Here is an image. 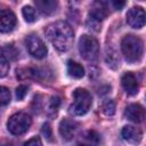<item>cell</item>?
Returning a JSON list of instances; mask_svg holds the SVG:
<instances>
[{
  "label": "cell",
  "mask_w": 146,
  "mask_h": 146,
  "mask_svg": "<svg viewBox=\"0 0 146 146\" xmlns=\"http://www.w3.org/2000/svg\"><path fill=\"white\" fill-rule=\"evenodd\" d=\"M108 14H110V10H108L107 2H105V1H96L90 7L89 18L95 19V21L100 23L102 21H104L108 16Z\"/></svg>",
  "instance_id": "obj_10"
},
{
  "label": "cell",
  "mask_w": 146,
  "mask_h": 146,
  "mask_svg": "<svg viewBox=\"0 0 146 146\" xmlns=\"http://www.w3.org/2000/svg\"><path fill=\"white\" fill-rule=\"evenodd\" d=\"M1 91H0V100H1V105L2 106H6L7 104H9V102H10V91H9V89L8 88H6V87H1V89H0Z\"/></svg>",
  "instance_id": "obj_23"
},
{
  "label": "cell",
  "mask_w": 146,
  "mask_h": 146,
  "mask_svg": "<svg viewBox=\"0 0 146 146\" xmlns=\"http://www.w3.org/2000/svg\"><path fill=\"white\" fill-rule=\"evenodd\" d=\"M121 84H122L124 91L129 96H135V95L138 94V90H139L138 81H137L136 76L131 72H125L122 75V78H121Z\"/></svg>",
  "instance_id": "obj_12"
},
{
  "label": "cell",
  "mask_w": 146,
  "mask_h": 146,
  "mask_svg": "<svg viewBox=\"0 0 146 146\" xmlns=\"http://www.w3.org/2000/svg\"><path fill=\"white\" fill-rule=\"evenodd\" d=\"M79 51L84 59L89 62L97 60L99 56L98 41L91 35H88V34L81 35L79 39Z\"/></svg>",
  "instance_id": "obj_4"
},
{
  "label": "cell",
  "mask_w": 146,
  "mask_h": 146,
  "mask_svg": "<svg viewBox=\"0 0 146 146\" xmlns=\"http://www.w3.org/2000/svg\"><path fill=\"white\" fill-rule=\"evenodd\" d=\"M23 146H42V141L38 136H35V137L29 139L26 143H24Z\"/></svg>",
  "instance_id": "obj_25"
},
{
  "label": "cell",
  "mask_w": 146,
  "mask_h": 146,
  "mask_svg": "<svg viewBox=\"0 0 146 146\" xmlns=\"http://www.w3.org/2000/svg\"><path fill=\"white\" fill-rule=\"evenodd\" d=\"M106 62L108 64V66H111L112 68H116L120 65V59L116 55L115 51H110L106 55Z\"/></svg>",
  "instance_id": "obj_21"
},
{
  "label": "cell",
  "mask_w": 146,
  "mask_h": 146,
  "mask_svg": "<svg viewBox=\"0 0 146 146\" xmlns=\"http://www.w3.org/2000/svg\"><path fill=\"white\" fill-rule=\"evenodd\" d=\"M121 136L125 141H128L130 144H139L143 138V133H141L140 129H138L133 125L123 127V129L121 131Z\"/></svg>",
  "instance_id": "obj_13"
},
{
  "label": "cell",
  "mask_w": 146,
  "mask_h": 146,
  "mask_svg": "<svg viewBox=\"0 0 146 146\" xmlns=\"http://www.w3.org/2000/svg\"><path fill=\"white\" fill-rule=\"evenodd\" d=\"M9 71V60L6 58V56L3 54H1L0 56V76L3 78L7 75Z\"/></svg>",
  "instance_id": "obj_22"
},
{
  "label": "cell",
  "mask_w": 146,
  "mask_h": 146,
  "mask_svg": "<svg viewBox=\"0 0 146 146\" xmlns=\"http://www.w3.org/2000/svg\"><path fill=\"white\" fill-rule=\"evenodd\" d=\"M34 5L36 9L43 15H51L56 11L58 2L55 0H35Z\"/></svg>",
  "instance_id": "obj_14"
},
{
  "label": "cell",
  "mask_w": 146,
  "mask_h": 146,
  "mask_svg": "<svg viewBox=\"0 0 146 146\" xmlns=\"http://www.w3.org/2000/svg\"><path fill=\"white\" fill-rule=\"evenodd\" d=\"M127 22L133 29H141L146 24V11L141 7H132L127 13Z\"/></svg>",
  "instance_id": "obj_7"
},
{
  "label": "cell",
  "mask_w": 146,
  "mask_h": 146,
  "mask_svg": "<svg viewBox=\"0 0 146 146\" xmlns=\"http://www.w3.org/2000/svg\"><path fill=\"white\" fill-rule=\"evenodd\" d=\"M2 54L6 56V58L8 60L9 59H16L17 56H18V51L13 44H6L2 48Z\"/></svg>",
  "instance_id": "obj_18"
},
{
  "label": "cell",
  "mask_w": 146,
  "mask_h": 146,
  "mask_svg": "<svg viewBox=\"0 0 146 146\" xmlns=\"http://www.w3.org/2000/svg\"><path fill=\"white\" fill-rule=\"evenodd\" d=\"M59 105H60V99H59V97H57V96L51 97L50 100H49V104H48V110H47V112H48L50 115H55V114L57 113L58 108H59Z\"/></svg>",
  "instance_id": "obj_19"
},
{
  "label": "cell",
  "mask_w": 146,
  "mask_h": 146,
  "mask_svg": "<svg viewBox=\"0 0 146 146\" xmlns=\"http://www.w3.org/2000/svg\"><path fill=\"white\" fill-rule=\"evenodd\" d=\"M124 115L125 117L133 122V123H140L145 120V116H146V112H145V108L140 105V104H130L127 106L125 111H124Z\"/></svg>",
  "instance_id": "obj_9"
},
{
  "label": "cell",
  "mask_w": 146,
  "mask_h": 146,
  "mask_svg": "<svg viewBox=\"0 0 146 146\" xmlns=\"http://www.w3.org/2000/svg\"><path fill=\"white\" fill-rule=\"evenodd\" d=\"M32 120L30 117V115H27L26 113H16L14 115H11L7 122V127L8 130L15 135V136H19L25 133L29 128L31 127Z\"/></svg>",
  "instance_id": "obj_5"
},
{
  "label": "cell",
  "mask_w": 146,
  "mask_h": 146,
  "mask_svg": "<svg viewBox=\"0 0 146 146\" xmlns=\"http://www.w3.org/2000/svg\"><path fill=\"white\" fill-rule=\"evenodd\" d=\"M46 35L50 43L59 51H67L74 41L72 27L64 21H58L49 24L46 27Z\"/></svg>",
  "instance_id": "obj_1"
},
{
  "label": "cell",
  "mask_w": 146,
  "mask_h": 146,
  "mask_svg": "<svg viewBox=\"0 0 146 146\" xmlns=\"http://www.w3.org/2000/svg\"><path fill=\"white\" fill-rule=\"evenodd\" d=\"M58 130H59V135L62 136V138L64 140H71L75 137V135L79 130V124L74 120L63 119L59 122Z\"/></svg>",
  "instance_id": "obj_8"
},
{
  "label": "cell",
  "mask_w": 146,
  "mask_h": 146,
  "mask_svg": "<svg viewBox=\"0 0 146 146\" xmlns=\"http://www.w3.org/2000/svg\"><path fill=\"white\" fill-rule=\"evenodd\" d=\"M16 26V16L9 9H1L0 11V31L7 33L14 30Z\"/></svg>",
  "instance_id": "obj_11"
},
{
  "label": "cell",
  "mask_w": 146,
  "mask_h": 146,
  "mask_svg": "<svg viewBox=\"0 0 146 146\" xmlns=\"http://www.w3.org/2000/svg\"><path fill=\"white\" fill-rule=\"evenodd\" d=\"M25 44H26V48L29 50V52L38 58V59H41L43 57H46L47 55V47L46 44L43 43V41L35 34H30L26 36L25 39Z\"/></svg>",
  "instance_id": "obj_6"
},
{
  "label": "cell",
  "mask_w": 146,
  "mask_h": 146,
  "mask_svg": "<svg viewBox=\"0 0 146 146\" xmlns=\"http://www.w3.org/2000/svg\"><path fill=\"white\" fill-rule=\"evenodd\" d=\"M102 110H103V113L107 116H111L115 113V103L111 99H107L103 103L102 105Z\"/></svg>",
  "instance_id": "obj_20"
},
{
  "label": "cell",
  "mask_w": 146,
  "mask_h": 146,
  "mask_svg": "<svg viewBox=\"0 0 146 146\" xmlns=\"http://www.w3.org/2000/svg\"><path fill=\"white\" fill-rule=\"evenodd\" d=\"M42 135L48 139V140H51V137H52V133H51V128L49 125V123H44L42 125Z\"/></svg>",
  "instance_id": "obj_26"
},
{
  "label": "cell",
  "mask_w": 146,
  "mask_h": 146,
  "mask_svg": "<svg viewBox=\"0 0 146 146\" xmlns=\"http://www.w3.org/2000/svg\"><path fill=\"white\" fill-rule=\"evenodd\" d=\"M83 139H84V144L88 145V146H98L99 141H100V136L94 131V130H90V131H87L83 133Z\"/></svg>",
  "instance_id": "obj_16"
},
{
  "label": "cell",
  "mask_w": 146,
  "mask_h": 146,
  "mask_svg": "<svg viewBox=\"0 0 146 146\" xmlns=\"http://www.w3.org/2000/svg\"><path fill=\"white\" fill-rule=\"evenodd\" d=\"M23 17L27 23H33L36 21V13L35 9H33L31 6H24L23 7Z\"/></svg>",
  "instance_id": "obj_17"
},
{
  "label": "cell",
  "mask_w": 146,
  "mask_h": 146,
  "mask_svg": "<svg viewBox=\"0 0 146 146\" xmlns=\"http://www.w3.org/2000/svg\"><path fill=\"white\" fill-rule=\"evenodd\" d=\"M92 98L88 90L83 88H76L73 91V104L70 106V112L73 115H84L91 107Z\"/></svg>",
  "instance_id": "obj_3"
},
{
  "label": "cell",
  "mask_w": 146,
  "mask_h": 146,
  "mask_svg": "<svg viewBox=\"0 0 146 146\" xmlns=\"http://www.w3.org/2000/svg\"><path fill=\"white\" fill-rule=\"evenodd\" d=\"M27 90H29V88H27L26 86H24V84L18 86V87L16 88V98H17L18 100H22V99L25 97V95L27 94Z\"/></svg>",
  "instance_id": "obj_24"
},
{
  "label": "cell",
  "mask_w": 146,
  "mask_h": 146,
  "mask_svg": "<svg viewBox=\"0 0 146 146\" xmlns=\"http://www.w3.org/2000/svg\"><path fill=\"white\" fill-rule=\"evenodd\" d=\"M111 5L114 7V9H116V10H121V9L124 7L125 2H124V1H112Z\"/></svg>",
  "instance_id": "obj_27"
},
{
  "label": "cell",
  "mask_w": 146,
  "mask_h": 146,
  "mask_svg": "<svg viewBox=\"0 0 146 146\" xmlns=\"http://www.w3.org/2000/svg\"><path fill=\"white\" fill-rule=\"evenodd\" d=\"M121 49L125 60L130 64L137 63L141 59L143 56V41L140 38L133 34L125 35L121 41Z\"/></svg>",
  "instance_id": "obj_2"
},
{
  "label": "cell",
  "mask_w": 146,
  "mask_h": 146,
  "mask_svg": "<svg viewBox=\"0 0 146 146\" xmlns=\"http://www.w3.org/2000/svg\"><path fill=\"white\" fill-rule=\"evenodd\" d=\"M67 73L75 79H81L84 75V68L79 63L70 59L67 60Z\"/></svg>",
  "instance_id": "obj_15"
},
{
  "label": "cell",
  "mask_w": 146,
  "mask_h": 146,
  "mask_svg": "<svg viewBox=\"0 0 146 146\" xmlns=\"http://www.w3.org/2000/svg\"><path fill=\"white\" fill-rule=\"evenodd\" d=\"M78 146H88V145H86V144H79Z\"/></svg>",
  "instance_id": "obj_28"
}]
</instances>
